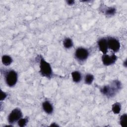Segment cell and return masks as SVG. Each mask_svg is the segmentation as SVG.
Segmentation results:
<instances>
[{
    "label": "cell",
    "mask_w": 127,
    "mask_h": 127,
    "mask_svg": "<svg viewBox=\"0 0 127 127\" xmlns=\"http://www.w3.org/2000/svg\"><path fill=\"white\" fill-rule=\"evenodd\" d=\"M17 73L14 70H9L5 74V82L9 87L14 86L17 81Z\"/></svg>",
    "instance_id": "2"
},
{
    "label": "cell",
    "mask_w": 127,
    "mask_h": 127,
    "mask_svg": "<svg viewBox=\"0 0 127 127\" xmlns=\"http://www.w3.org/2000/svg\"><path fill=\"white\" fill-rule=\"evenodd\" d=\"M74 56L75 58L80 62L85 61L89 56V51L84 48H78L75 52Z\"/></svg>",
    "instance_id": "4"
},
{
    "label": "cell",
    "mask_w": 127,
    "mask_h": 127,
    "mask_svg": "<svg viewBox=\"0 0 127 127\" xmlns=\"http://www.w3.org/2000/svg\"><path fill=\"white\" fill-rule=\"evenodd\" d=\"M22 117V113L21 111L19 108H15L13 109L9 114L7 120L9 124H13L20 119Z\"/></svg>",
    "instance_id": "3"
},
{
    "label": "cell",
    "mask_w": 127,
    "mask_h": 127,
    "mask_svg": "<svg viewBox=\"0 0 127 127\" xmlns=\"http://www.w3.org/2000/svg\"><path fill=\"white\" fill-rule=\"evenodd\" d=\"M121 110V105L119 102H116L112 105V110L113 112L115 114L120 113Z\"/></svg>",
    "instance_id": "12"
},
{
    "label": "cell",
    "mask_w": 127,
    "mask_h": 127,
    "mask_svg": "<svg viewBox=\"0 0 127 127\" xmlns=\"http://www.w3.org/2000/svg\"><path fill=\"white\" fill-rule=\"evenodd\" d=\"M64 46L66 49H70L72 47L73 43L72 40L69 38H66L63 41Z\"/></svg>",
    "instance_id": "11"
},
{
    "label": "cell",
    "mask_w": 127,
    "mask_h": 127,
    "mask_svg": "<svg viewBox=\"0 0 127 127\" xmlns=\"http://www.w3.org/2000/svg\"><path fill=\"white\" fill-rule=\"evenodd\" d=\"M66 2L68 5H73L75 1L73 0H68L66 1Z\"/></svg>",
    "instance_id": "18"
},
{
    "label": "cell",
    "mask_w": 127,
    "mask_h": 127,
    "mask_svg": "<svg viewBox=\"0 0 127 127\" xmlns=\"http://www.w3.org/2000/svg\"><path fill=\"white\" fill-rule=\"evenodd\" d=\"M71 76L73 81L75 83L80 82L82 78L81 73L78 71H74L71 73Z\"/></svg>",
    "instance_id": "9"
},
{
    "label": "cell",
    "mask_w": 127,
    "mask_h": 127,
    "mask_svg": "<svg viewBox=\"0 0 127 127\" xmlns=\"http://www.w3.org/2000/svg\"><path fill=\"white\" fill-rule=\"evenodd\" d=\"M116 11V8H115L114 7H110V8H108L105 11V14L106 15L112 16L115 14Z\"/></svg>",
    "instance_id": "15"
},
{
    "label": "cell",
    "mask_w": 127,
    "mask_h": 127,
    "mask_svg": "<svg viewBox=\"0 0 127 127\" xmlns=\"http://www.w3.org/2000/svg\"><path fill=\"white\" fill-rule=\"evenodd\" d=\"M42 107L44 111L47 114H51L53 112V106L52 104L48 101H45L42 103Z\"/></svg>",
    "instance_id": "8"
},
{
    "label": "cell",
    "mask_w": 127,
    "mask_h": 127,
    "mask_svg": "<svg viewBox=\"0 0 127 127\" xmlns=\"http://www.w3.org/2000/svg\"><path fill=\"white\" fill-rule=\"evenodd\" d=\"M98 46L99 50L103 54H106L108 52V46L107 39L105 38L100 39L98 41Z\"/></svg>",
    "instance_id": "7"
},
{
    "label": "cell",
    "mask_w": 127,
    "mask_h": 127,
    "mask_svg": "<svg viewBox=\"0 0 127 127\" xmlns=\"http://www.w3.org/2000/svg\"><path fill=\"white\" fill-rule=\"evenodd\" d=\"M124 65L125 66V67H126L127 66V60H126L125 61V62L124 63Z\"/></svg>",
    "instance_id": "19"
},
{
    "label": "cell",
    "mask_w": 127,
    "mask_h": 127,
    "mask_svg": "<svg viewBox=\"0 0 127 127\" xmlns=\"http://www.w3.org/2000/svg\"><path fill=\"white\" fill-rule=\"evenodd\" d=\"M94 80V76L92 74L88 73L85 77V83L87 84H91Z\"/></svg>",
    "instance_id": "14"
},
{
    "label": "cell",
    "mask_w": 127,
    "mask_h": 127,
    "mask_svg": "<svg viewBox=\"0 0 127 127\" xmlns=\"http://www.w3.org/2000/svg\"><path fill=\"white\" fill-rule=\"evenodd\" d=\"M40 72L43 76L51 78L53 75L52 67L50 64L47 62L43 58H41L40 63Z\"/></svg>",
    "instance_id": "1"
},
{
    "label": "cell",
    "mask_w": 127,
    "mask_h": 127,
    "mask_svg": "<svg viewBox=\"0 0 127 127\" xmlns=\"http://www.w3.org/2000/svg\"><path fill=\"white\" fill-rule=\"evenodd\" d=\"M1 61L2 64L6 65L8 66L10 65L12 62V58L8 55H3L1 58Z\"/></svg>",
    "instance_id": "10"
},
{
    "label": "cell",
    "mask_w": 127,
    "mask_h": 127,
    "mask_svg": "<svg viewBox=\"0 0 127 127\" xmlns=\"http://www.w3.org/2000/svg\"><path fill=\"white\" fill-rule=\"evenodd\" d=\"M107 41L108 48L111 49L114 52H117L119 51L121 45L120 43L118 40L113 37H108Z\"/></svg>",
    "instance_id": "5"
},
{
    "label": "cell",
    "mask_w": 127,
    "mask_h": 127,
    "mask_svg": "<svg viewBox=\"0 0 127 127\" xmlns=\"http://www.w3.org/2000/svg\"><path fill=\"white\" fill-rule=\"evenodd\" d=\"M51 126H59L56 124H51Z\"/></svg>",
    "instance_id": "20"
},
{
    "label": "cell",
    "mask_w": 127,
    "mask_h": 127,
    "mask_svg": "<svg viewBox=\"0 0 127 127\" xmlns=\"http://www.w3.org/2000/svg\"><path fill=\"white\" fill-rule=\"evenodd\" d=\"M117 57L114 54H113L111 56L104 54L102 57V61L103 64L106 66L110 65L115 63L117 60Z\"/></svg>",
    "instance_id": "6"
},
{
    "label": "cell",
    "mask_w": 127,
    "mask_h": 127,
    "mask_svg": "<svg viewBox=\"0 0 127 127\" xmlns=\"http://www.w3.org/2000/svg\"><path fill=\"white\" fill-rule=\"evenodd\" d=\"M28 122L27 118H21L18 121V125L19 127H24L26 125Z\"/></svg>",
    "instance_id": "16"
},
{
    "label": "cell",
    "mask_w": 127,
    "mask_h": 127,
    "mask_svg": "<svg viewBox=\"0 0 127 127\" xmlns=\"http://www.w3.org/2000/svg\"><path fill=\"white\" fill-rule=\"evenodd\" d=\"M0 100H4L6 97H7V94L4 92H2V91H1L0 92Z\"/></svg>",
    "instance_id": "17"
},
{
    "label": "cell",
    "mask_w": 127,
    "mask_h": 127,
    "mask_svg": "<svg viewBox=\"0 0 127 127\" xmlns=\"http://www.w3.org/2000/svg\"><path fill=\"white\" fill-rule=\"evenodd\" d=\"M120 124L123 127H126L127 126V115L124 114L121 116Z\"/></svg>",
    "instance_id": "13"
}]
</instances>
